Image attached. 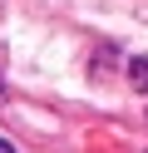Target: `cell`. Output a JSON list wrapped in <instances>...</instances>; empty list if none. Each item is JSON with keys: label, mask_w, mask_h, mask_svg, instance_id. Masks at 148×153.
<instances>
[{"label": "cell", "mask_w": 148, "mask_h": 153, "mask_svg": "<svg viewBox=\"0 0 148 153\" xmlns=\"http://www.w3.org/2000/svg\"><path fill=\"white\" fill-rule=\"evenodd\" d=\"M128 79H133L138 94H148V54H133L128 59Z\"/></svg>", "instance_id": "obj_1"}, {"label": "cell", "mask_w": 148, "mask_h": 153, "mask_svg": "<svg viewBox=\"0 0 148 153\" xmlns=\"http://www.w3.org/2000/svg\"><path fill=\"white\" fill-rule=\"evenodd\" d=\"M0 153H15V148H10V143H5V138H0Z\"/></svg>", "instance_id": "obj_2"}]
</instances>
